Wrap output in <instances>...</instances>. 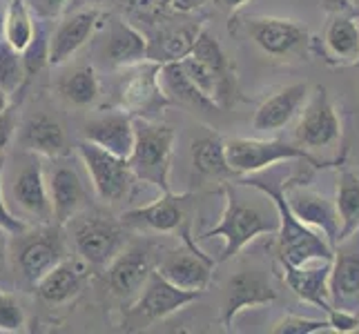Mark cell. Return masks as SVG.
<instances>
[{
    "label": "cell",
    "mask_w": 359,
    "mask_h": 334,
    "mask_svg": "<svg viewBox=\"0 0 359 334\" xmlns=\"http://www.w3.org/2000/svg\"><path fill=\"white\" fill-rule=\"evenodd\" d=\"M175 141L177 134L170 125L152 118H134V147L128 156L134 179L152 183L161 192H170Z\"/></svg>",
    "instance_id": "obj_3"
},
{
    "label": "cell",
    "mask_w": 359,
    "mask_h": 334,
    "mask_svg": "<svg viewBox=\"0 0 359 334\" xmlns=\"http://www.w3.org/2000/svg\"><path fill=\"white\" fill-rule=\"evenodd\" d=\"M152 258L150 252L141 245L123 247V250L112 258V263L107 265V279L109 288L116 296H128L139 294L145 286L147 277L152 274Z\"/></svg>",
    "instance_id": "obj_17"
},
{
    "label": "cell",
    "mask_w": 359,
    "mask_h": 334,
    "mask_svg": "<svg viewBox=\"0 0 359 334\" xmlns=\"http://www.w3.org/2000/svg\"><path fill=\"white\" fill-rule=\"evenodd\" d=\"M105 56L114 67H132L150 60V41L123 18L109 20Z\"/></svg>",
    "instance_id": "obj_23"
},
{
    "label": "cell",
    "mask_w": 359,
    "mask_h": 334,
    "mask_svg": "<svg viewBox=\"0 0 359 334\" xmlns=\"http://www.w3.org/2000/svg\"><path fill=\"white\" fill-rule=\"evenodd\" d=\"M25 81L27 76H25L20 52L7 41H0V90H5L11 96L22 88Z\"/></svg>",
    "instance_id": "obj_35"
},
{
    "label": "cell",
    "mask_w": 359,
    "mask_h": 334,
    "mask_svg": "<svg viewBox=\"0 0 359 334\" xmlns=\"http://www.w3.org/2000/svg\"><path fill=\"white\" fill-rule=\"evenodd\" d=\"M341 136V123L337 118V111L328 101V94L324 88H319L313 101L308 103L304 114L297 123L294 139L297 145L311 147V150H326L335 145Z\"/></svg>",
    "instance_id": "obj_9"
},
{
    "label": "cell",
    "mask_w": 359,
    "mask_h": 334,
    "mask_svg": "<svg viewBox=\"0 0 359 334\" xmlns=\"http://www.w3.org/2000/svg\"><path fill=\"white\" fill-rule=\"evenodd\" d=\"M34 32H36V20L32 16L27 0H9L3 41H7L18 52H22L34 39Z\"/></svg>",
    "instance_id": "obj_32"
},
{
    "label": "cell",
    "mask_w": 359,
    "mask_h": 334,
    "mask_svg": "<svg viewBox=\"0 0 359 334\" xmlns=\"http://www.w3.org/2000/svg\"><path fill=\"white\" fill-rule=\"evenodd\" d=\"M192 58H196L199 63L208 65L212 71H217L219 76H224V78H232V74H230V63H228V56L224 52V47L219 45L217 41V36H212L208 29H199V34H196V39H194V45L190 49V54Z\"/></svg>",
    "instance_id": "obj_33"
},
{
    "label": "cell",
    "mask_w": 359,
    "mask_h": 334,
    "mask_svg": "<svg viewBox=\"0 0 359 334\" xmlns=\"http://www.w3.org/2000/svg\"><path fill=\"white\" fill-rule=\"evenodd\" d=\"M22 56V67H25V76L32 78L34 74H39L47 63H49V39L41 25H36L34 39L29 45L20 52Z\"/></svg>",
    "instance_id": "obj_36"
},
{
    "label": "cell",
    "mask_w": 359,
    "mask_h": 334,
    "mask_svg": "<svg viewBox=\"0 0 359 334\" xmlns=\"http://www.w3.org/2000/svg\"><path fill=\"white\" fill-rule=\"evenodd\" d=\"M85 277H88V263H85L83 258L81 261H74V258L65 256L63 261L49 270L34 288H36V294L41 296V301L60 305L81 294Z\"/></svg>",
    "instance_id": "obj_22"
},
{
    "label": "cell",
    "mask_w": 359,
    "mask_h": 334,
    "mask_svg": "<svg viewBox=\"0 0 359 334\" xmlns=\"http://www.w3.org/2000/svg\"><path fill=\"white\" fill-rule=\"evenodd\" d=\"M324 43L328 52L341 63H355V60H359V25L346 16L330 18Z\"/></svg>",
    "instance_id": "obj_29"
},
{
    "label": "cell",
    "mask_w": 359,
    "mask_h": 334,
    "mask_svg": "<svg viewBox=\"0 0 359 334\" xmlns=\"http://www.w3.org/2000/svg\"><path fill=\"white\" fill-rule=\"evenodd\" d=\"M275 299H277V292L272 290V286L262 272L241 270L234 277H230L228 286H226V301H224V310H221V326L230 330L237 314L243 312L245 307L266 305Z\"/></svg>",
    "instance_id": "obj_11"
},
{
    "label": "cell",
    "mask_w": 359,
    "mask_h": 334,
    "mask_svg": "<svg viewBox=\"0 0 359 334\" xmlns=\"http://www.w3.org/2000/svg\"><path fill=\"white\" fill-rule=\"evenodd\" d=\"M79 154L85 169H88L98 199L105 203H116L126 199L134 181L128 158L116 156L85 139L79 143Z\"/></svg>",
    "instance_id": "obj_5"
},
{
    "label": "cell",
    "mask_w": 359,
    "mask_h": 334,
    "mask_svg": "<svg viewBox=\"0 0 359 334\" xmlns=\"http://www.w3.org/2000/svg\"><path fill=\"white\" fill-rule=\"evenodd\" d=\"M283 277L286 283L294 290L299 299L317 305L319 310L328 312L330 301H328V277H330V261H313L299 267L283 265Z\"/></svg>",
    "instance_id": "obj_25"
},
{
    "label": "cell",
    "mask_w": 359,
    "mask_h": 334,
    "mask_svg": "<svg viewBox=\"0 0 359 334\" xmlns=\"http://www.w3.org/2000/svg\"><path fill=\"white\" fill-rule=\"evenodd\" d=\"M199 29L201 27H194V25H185V27H175V29L163 32L158 43V54H154L152 60H156V63H168V60L185 58L190 54Z\"/></svg>",
    "instance_id": "obj_34"
},
{
    "label": "cell",
    "mask_w": 359,
    "mask_h": 334,
    "mask_svg": "<svg viewBox=\"0 0 359 334\" xmlns=\"http://www.w3.org/2000/svg\"><path fill=\"white\" fill-rule=\"evenodd\" d=\"M112 3H116V0H67L65 14H69V11H79V9H98V7L112 5Z\"/></svg>",
    "instance_id": "obj_42"
},
{
    "label": "cell",
    "mask_w": 359,
    "mask_h": 334,
    "mask_svg": "<svg viewBox=\"0 0 359 334\" xmlns=\"http://www.w3.org/2000/svg\"><path fill=\"white\" fill-rule=\"evenodd\" d=\"M328 328L335 330V332L359 330V316L341 310V307H330V310H328Z\"/></svg>",
    "instance_id": "obj_41"
},
{
    "label": "cell",
    "mask_w": 359,
    "mask_h": 334,
    "mask_svg": "<svg viewBox=\"0 0 359 334\" xmlns=\"http://www.w3.org/2000/svg\"><path fill=\"white\" fill-rule=\"evenodd\" d=\"M335 209L339 218V241H346L359 230V179L348 169L341 172Z\"/></svg>",
    "instance_id": "obj_28"
},
{
    "label": "cell",
    "mask_w": 359,
    "mask_h": 334,
    "mask_svg": "<svg viewBox=\"0 0 359 334\" xmlns=\"http://www.w3.org/2000/svg\"><path fill=\"white\" fill-rule=\"evenodd\" d=\"M11 196H14L16 205L22 212L32 216L36 223H41V225H52L54 223L47 179L36 158H32L27 165H22V169L16 174L14 185H11Z\"/></svg>",
    "instance_id": "obj_12"
},
{
    "label": "cell",
    "mask_w": 359,
    "mask_h": 334,
    "mask_svg": "<svg viewBox=\"0 0 359 334\" xmlns=\"http://www.w3.org/2000/svg\"><path fill=\"white\" fill-rule=\"evenodd\" d=\"M224 194H226V209H224V214H221L219 225L208 230L201 237L203 241L215 239V237L226 241L221 256L217 258L219 263L230 261L232 256H237L248 243L255 241L257 237H262V234L279 232L277 205L266 192H262L264 194L262 199H250V196H243L239 188L224 185Z\"/></svg>",
    "instance_id": "obj_1"
},
{
    "label": "cell",
    "mask_w": 359,
    "mask_h": 334,
    "mask_svg": "<svg viewBox=\"0 0 359 334\" xmlns=\"http://www.w3.org/2000/svg\"><path fill=\"white\" fill-rule=\"evenodd\" d=\"M9 237L11 234L5 230V228H0V274L5 272L7 267V254H9Z\"/></svg>",
    "instance_id": "obj_44"
},
{
    "label": "cell",
    "mask_w": 359,
    "mask_h": 334,
    "mask_svg": "<svg viewBox=\"0 0 359 334\" xmlns=\"http://www.w3.org/2000/svg\"><path fill=\"white\" fill-rule=\"evenodd\" d=\"M201 294L203 292H196V290H183L161 277L156 270H152V274L147 277L145 286L139 292L134 310L136 314L145 316L147 321L168 319L170 314L183 310L185 305L194 303Z\"/></svg>",
    "instance_id": "obj_10"
},
{
    "label": "cell",
    "mask_w": 359,
    "mask_h": 334,
    "mask_svg": "<svg viewBox=\"0 0 359 334\" xmlns=\"http://www.w3.org/2000/svg\"><path fill=\"white\" fill-rule=\"evenodd\" d=\"M67 0H39V9L45 16H56L60 11H65Z\"/></svg>",
    "instance_id": "obj_43"
},
{
    "label": "cell",
    "mask_w": 359,
    "mask_h": 334,
    "mask_svg": "<svg viewBox=\"0 0 359 334\" xmlns=\"http://www.w3.org/2000/svg\"><path fill=\"white\" fill-rule=\"evenodd\" d=\"M98 22V9H79L69 11L58 25L56 32L49 36V65H63L90 41Z\"/></svg>",
    "instance_id": "obj_16"
},
{
    "label": "cell",
    "mask_w": 359,
    "mask_h": 334,
    "mask_svg": "<svg viewBox=\"0 0 359 334\" xmlns=\"http://www.w3.org/2000/svg\"><path fill=\"white\" fill-rule=\"evenodd\" d=\"M20 145L27 152L47 158H63L69 154V141L65 127L52 116H32L20 130Z\"/></svg>",
    "instance_id": "obj_24"
},
{
    "label": "cell",
    "mask_w": 359,
    "mask_h": 334,
    "mask_svg": "<svg viewBox=\"0 0 359 334\" xmlns=\"http://www.w3.org/2000/svg\"><path fill=\"white\" fill-rule=\"evenodd\" d=\"M25 328V314L14 294L0 290V332H20Z\"/></svg>",
    "instance_id": "obj_37"
},
{
    "label": "cell",
    "mask_w": 359,
    "mask_h": 334,
    "mask_svg": "<svg viewBox=\"0 0 359 334\" xmlns=\"http://www.w3.org/2000/svg\"><path fill=\"white\" fill-rule=\"evenodd\" d=\"M76 252L90 267H105L126 247V232L116 221L105 216H90L74 228Z\"/></svg>",
    "instance_id": "obj_7"
},
{
    "label": "cell",
    "mask_w": 359,
    "mask_h": 334,
    "mask_svg": "<svg viewBox=\"0 0 359 334\" xmlns=\"http://www.w3.org/2000/svg\"><path fill=\"white\" fill-rule=\"evenodd\" d=\"M183 241L188 247H179V250L170 252L163 261L158 263L156 272L170 283L183 288V290H196L203 292L210 286V279H212V267H215V258L205 256L199 247L194 245L190 239V230L185 228L183 232Z\"/></svg>",
    "instance_id": "obj_8"
},
{
    "label": "cell",
    "mask_w": 359,
    "mask_h": 334,
    "mask_svg": "<svg viewBox=\"0 0 359 334\" xmlns=\"http://www.w3.org/2000/svg\"><path fill=\"white\" fill-rule=\"evenodd\" d=\"M83 136L85 141L96 143L107 152L128 158L134 147V118L128 111H114V114L92 118L85 125Z\"/></svg>",
    "instance_id": "obj_21"
},
{
    "label": "cell",
    "mask_w": 359,
    "mask_h": 334,
    "mask_svg": "<svg viewBox=\"0 0 359 334\" xmlns=\"http://www.w3.org/2000/svg\"><path fill=\"white\" fill-rule=\"evenodd\" d=\"M241 185L266 192L277 205V212H279L277 237H279L281 265L299 267V265L313 263V261H332V254H335L332 245L321 237V234H317L313 228L304 225V223L290 212L281 185H268L262 179H248V181H241Z\"/></svg>",
    "instance_id": "obj_2"
},
{
    "label": "cell",
    "mask_w": 359,
    "mask_h": 334,
    "mask_svg": "<svg viewBox=\"0 0 359 334\" xmlns=\"http://www.w3.org/2000/svg\"><path fill=\"white\" fill-rule=\"evenodd\" d=\"M11 103H9V94L5 92V90H0V109H5V107H9Z\"/></svg>",
    "instance_id": "obj_47"
},
{
    "label": "cell",
    "mask_w": 359,
    "mask_h": 334,
    "mask_svg": "<svg viewBox=\"0 0 359 334\" xmlns=\"http://www.w3.org/2000/svg\"><path fill=\"white\" fill-rule=\"evenodd\" d=\"M16 127H18L16 109L11 105L0 109V154L9 147L11 139H14V134H16Z\"/></svg>",
    "instance_id": "obj_40"
},
{
    "label": "cell",
    "mask_w": 359,
    "mask_h": 334,
    "mask_svg": "<svg viewBox=\"0 0 359 334\" xmlns=\"http://www.w3.org/2000/svg\"><path fill=\"white\" fill-rule=\"evenodd\" d=\"M226 156L232 174H255L281 160H308L319 165V160L308 154L306 147L286 141H259V139H230L226 141Z\"/></svg>",
    "instance_id": "obj_4"
},
{
    "label": "cell",
    "mask_w": 359,
    "mask_h": 334,
    "mask_svg": "<svg viewBox=\"0 0 359 334\" xmlns=\"http://www.w3.org/2000/svg\"><path fill=\"white\" fill-rule=\"evenodd\" d=\"M158 83H161V90H163V94L168 96L170 105L179 103V105H190V107L205 109V111L219 109L208 96H203L199 90L194 88L192 81L185 76V71H183L179 60H168V63H161Z\"/></svg>",
    "instance_id": "obj_26"
},
{
    "label": "cell",
    "mask_w": 359,
    "mask_h": 334,
    "mask_svg": "<svg viewBox=\"0 0 359 334\" xmlns=\"http://www.w3.org/2000/svg\"><path fill=\"white\" fill-rule=\"evenodd\" d=\"M355 3H357V5H359V0H355Z\"/></svg>",
    "instance_id": "obj_48"
},
{
    "label": "cell",
    "mask_w": 359,
    "mask_h": 334,
    "mask_svg": "<svg viewBox=\"0 0 359 334\" xmlns=\"http://www.w3.org/2000/svg\"><path fill=\"white\" fill-rule=\"evenodd\" d=\"M328 292L335 301L355 299L359 294V247H341L332 254Z\"/></svg>",
    "instance_id": "obj_27"
},
{
    "label": "cell",
    "mask_w": 359,
    "mask_h": 334,
    "mask_svg": "<svg viewBox=\"0 0 359 334\" xmlns=\"http://www.w3.org/2000/svg\"><path fill=\"white\" fill-rule=\"evenodd\" d=\"M7 7H9V0H0V41L5 39V20H7Z\"/></svg>",
    "instance_id": "obj_45"
},
{
    "label": "cell",
    "mask_w": 359,
    "mask_h": 334,
    "mask_svg": "<svg viewBox=\"0 0 359 334\" xmlns=\"http://www.w3.org/2000/svg\"><path fill=\"white\" fill-rule=\"evenodd\" d=\"M192 165L205 176L232 174L226 156V143L219 136H201L192 143Z\"/></svg>",
    "instance_id": "obj_30"
},
{
    "label": "cell",
    "mask_w": 359,
    "mask_h": 334,
    "mask_svg": "<svg viewBox=\"0 0 359 334\" xmlns=\"http://www.w3.org/2000/svg\"><path fill=\"white\" fill-rule=\"evenodd\" d=\"M65 258V247L56 230H45L36 237H29L20 245L16 254V267L20 277L36 286L49 270Z\"/></svg>",
    "instance_id": "obj_15"
},
{
    "label": "cell",
    "mask_w": 359,
    "mask_h": 334,
    "mask_svg": "<svg viewBox=\"0 0 359 334\" xmlns=\"http://www.w3.org/2000/svg\"><path fill=\"white\" fill-rule=\"evenodd\" d=\"M221 3V7H226V9H230V11H234V9H239V7H243L248 0H219Z\"/></svg>",
    "instance_id": "obj_46"
},
{
    "label": "cell",
    "mask_w": 359,
    "mask_h": 334,
    "mask_svg": "<svg viewBox=\"0 0 359 334\" xmlns=\"http://www.w3.org/2000/svg\"><path fill=\"white\" fill-rule=\"evenodd\" d=\"M49 199H52L54 223L65 225L72 218H76L81 209L88 205V190L81 174L69 165H58L49 172L47 179Z\"/></svg>",
    "instance_id": "obj_18"
},
{
    "label": "cell",
    "mask_w": 359,
    "mask_h": 334,
    "mask_svg": "<svg viewBox=\"0 0 359 334\" xmlns=\"http://www.w3.org/2000/svg\"><path fill=\"white\" fill-rule=\"evenodd\" d=\"M3 165H5V158L0 154V228H5L11 237H20L29 230L27 221L20 218L18 214H14L5 203V196H3Z\"/></svg>",
    "instance_id": "obj_39"
},
{
    "label": "cell",
    "mask_w": 359,
    "mask_h": 334,
    "mask_svg": "<svg viewBox=\"0 0 359 334\" xmlns=\"http://www.w3.org/2000/svg\"><path fill=\"white\" fill-rule=\"evenodd\" d=\"M306 98H308L306 83H294V85H288V88L279 90L277 94H272L270 98H266V101L259 105V109L255 111V118H252V127L264 134L283 130L297 114H299Z\"/></svg>",
    "instance_id": "obj_20"
},
{
    "label": "cell",
    "mask_w": 359,
    "mask_h": 334,
    "mask_svg": "<svg viewBox=\"0 0 359 334\" xmlns=\"http://www.w3.org/2000/svg\"><path fill=\"white\" fill-rule=\"evenodd\" d=\"M326 328H328V319L315 321V319H304V316H286V319H281L279 323L272 326L270 332L272 334H313Z\"/></svg>",
    "instance_id": "obj_38"
},
{
    "label": "cell",
    "mask_w": 359,
    "mask_h": 334,
    "mask_svg": "<svg viewBox=\"0 0 359 334\" xmlns=\"http://www.w3.org/2000/svg\"><path fill=\"white\" fill-rule=\"evenodd\" d=\"M158 67L161 63H156V60H152V63L145 60V63L126 67L130 69V76L123 81L118 90L121 111H128L132 118H152L170 105L158 83Z\"/></svg>",
    "instance_id": "obj_6"
},
{
    "label": "cell",
    "mask_w": 359,
    "mask_h": 334,
    "mask_svg": "<svg viewBox=\"0 0 359 334\" xmlns=\"http://www.w3.org/2000/svg\"><path fill=\"white\" fill-rule=\"evenodd\" d=\"M245 27L255 45L268 56H290L308 43V32L286 18H252Z\"/></svg>",
    "instance_id": "obj_14"
},
{
    "label": "cell",
    "mask_w": 359,
    "mask_h": 334,
    "mask_svg": "<svg viewBox=\"0 0 359 334\" xmlns=\"http://www.w3.org/2000/svg\"><path fill=\"white\" fill-rule=\"evenodd\" d=\"M101 85H98L96 69L92 65H85L74 69L72 74L60 81V94H63L72 105L76 107H90L96 103Z\"/></svg>",
    "instance_id": "obj_31"
},
{
    "label": "cell",
    "mask_w": 359,
    "mask_h": 334,
    "mask_svg": "<svg viewBox=\"0 0 359 334\" xmlns=\"http://www.w3.org/2000/svg\"><path fill=\"white\" fill-rule=\"evenodd\" d=\"M283 196H286L290 212L304 225L317 230L332 247H335V243H339V218L335 203H330L326 196L304 188H292L288 192L283 190Z\"/></svg>",
    "instance_id": "obj_13"
},
{
    "label": "cell",
    "mask_w": 359,
    "mask_h": 334,
    "mask_svg": "<svg viewBox=\"0 0 359 334\" xmlns=\"http://www.w3.org/2000/svg\"><path fill=\"white\" fill-rule=\"evenodd\" d=\"M185 199L188 196H177L170 192H161V196L143 207H134L126 212L121 218L128 225L147 228L154 232H183L185 228Z\"/></svg>",
    "instance_id": "obj_19"
}]
</instances>
